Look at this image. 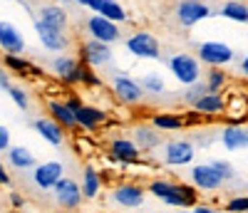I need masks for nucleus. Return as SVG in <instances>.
Segmentation results:
<instances>
[{
  "mask_svg": "<svg viewBox=\"0 0 248 213\" xmlns=\"http://www.w3.org/2000/svg\"><path fill=\"white\" fill-rule=\"evenodd\" d=\"M147 191L152 196H156L159 201H164L167 206L179 208H194L199 203V194L201 191L196 186H189L184 181H169V179H154L149 181Z\"/></svg>",
  "mask_w": 248,
  "mask_h": 213,
  "instance_id": "nucleus-1",
  "label": "nucleus"
},
{
  "mask_svg": "<svg viewBox=\"0 0 248 213\" xmlns=\"http://www.w3.org/2000/svg\"><path fill=\"white\" fill-rule=\"evenodd\" d=\"M167 67L176 77V82L184 84V87H191V84L201 82V62H199V57H194L189 52L171 55L169 62H167Z\"/></svg>",
  "mask_w": 248,
  "mask_h": 213,
  "instance_id": "nucleus-2",
  "label": "nucleus"
},
{
  "mask_svg": "<svg viewBox=\"0 0 248 213\" xmlns=\"http://www.w3.org/2000/svg\"><path fill=\"white\" fill-rule=\"evenodd\" d=\"M124 47H127L129 55L139 57V60H159L161 57V45L159 40L147 32V30H137L132 32L127 40H124Z\"/></svg>",
  "mask_w": 248,
  "mask_h": 213,
  "instance_id": "nucleus-3",
  "label": "nucleus"
},
{
  "mask_svg": "<svg viewBox=\"0 0 248 213\" xmlns=\"http://www.w3.org/2000/svg\"><path fill=\"white\" fill-rule=\"evenodd\" d=\"M236 60V52L231 45H226L221 40H206L199 45V62L209 67H223Z\"/></svg>",
  "mask_w": 248,
  "mask_h": 213,
  "instance_id": "nucleus-4",
  "label": "nucleus"
},
{
  "mask_svg": "<svg viewBox=\"0 0 248 213\" xmlns=\"http://www.w3.org/2000/svg\"><path fill=\"white\" fill-rule=\"evenodd\" d=\"M196 156V146L189 139H171L167 144H161V159L167 166L181 168V166H189Z\"/></svg>",
  "mask_w": 248,
  "mask_h": 213,
  "instance_id": "nucleus-5",
  "label": "nucleus"
},
{
  "mask_svg": "<svg viewBox=\"0 0 248 213\" xmlns=\"http://www.w3.org/2000/svg\"><path fill=\"white\" fill-rule=\"evenodd\" d=\"M35 32L40 37V45H43L47 52H55V55H65V50L70 47V37L65 30H60L45 20H35Z\"/></svg>",
  "mask_w": 248,
  "mask_h": 213,
  "instance_id": "nucleus-6",
  "label": "nucleus"
},
{
  "mask_svg": "<svg viewBox=\"0 0 248 213\" xmlns=\"http://www.w3.org/2000/svg\"><path fill=\"white\" fill-rule=\"evenodd\" d=\"M174 15L179 20V25L189 30V28L199 25L201 20L209 17L211 8H209V3H203V0H179L176 8H174Z\"/></svg>",
  "mask_w": 248,
  "mask_h": 213,
  "instance_id": "nucleus-7",
  "label": "nucleus"
},
{
  "mask_svg": "<svg viewBox=\"0 0 248 213\" xmlns=\"http://www.w3.org/2000/svg\"><path fill=\"white\" fill-rule=\"evenodd\" d=\"M62 179H65V164L62 161H45L32 168V183L40 191H52Z\"/></svg>",
  "mask_w": 248,
  "mask_h": 213,
  "instance_id": "nucleus-8",
  "label": "nucleus"
},
{
  "mask_svg": "<svg viewBox=\"0 0 248 213\" xmlns=\"http://www.w3.org/2000/svg\"><path fill=\"white\" fill-rule=\"evenodd\" d=\"M50 67H52V75H55L60 82H65L67 87L82 84V62H77L75 57H70V55H57V57L50 62Z\"/></svg>",
  "mask_w": 248,
  "mask_h": 213,
  "instance_id": "nucleus-9",
  "label": "nucleus"
},
{
  "mask_svg": "<svg viewBox=\"0 0 248 213\" xmlns=\"http://www.w3.org/2000/svg\"><path fill=\"white\" fill-rule=\"evenodd\" d=\"M52 194H55V201L60 208H65V211H75L82 206V201H85V194H82V186L75 181V179H62L55 188H52Z\"/></svg>",
  "mask_w": 248,
  "mask_h": 213,
  "instance_id": "nucleus-10",
  "label": "nucleus"
},
{
  "mask_svg": "<svg viewBox=\"0 0 248 213\" xmlns=\"http://www.w3.org/2000/svg\"><path fill=\"white\" fill-rule=\"evenodd\" d=\"M112 92H114V97L122 102V104H139L141 102V97H144V87L134 79V77H129V75H114V79H112Z\"/></svg>",
  "mask_w": 248,
  "mask_h": 213,
  "instance_id": "nucleus-11",
  "label": "nucleus"
},
{
  "mask_svg": "<svg viewBox=\"0 0 248 213\" xmlns=\"http://www.w3.org/2000/svg\"><path fill=\"white\" fill-rule=\"evenodd\" d=\"M114 57L112 52V45H107V42H99V40H87V42H82V47H79V60L82 62H87V65L92 67H105L109 65Z\"/></svg>",
  "mask_w": 248,
  "mask_h": 213,
  "instance_id": "nucleus-12",
  "label": "nucleus"
},
{
  "mask_svg": "<svg viewBox=\"0 0 248 213\" xmlns=\"http://www.w3.org/2000/svg\"><path fill=\"white\" fill-rule=\"evenodd\" d=\"M189 176H191V183L199 191H203V194H214V191L223 188V179L218 176V171L211 164H196V166H191Z\"/></svg>",
  "mask_w": 248,
  "mask_h": 213,
  "instance_id": "nucleus-13",
  "label": "nucleus"
},
{
  "mask_svg": "<svg viewBox=\"0 0 248 213\" xmlns=\"http://www.w3.org/2000/svg\"><path fill=\"white\" fill-rule=\"evenodd\" d=\"M144 198H147V186L119 183L112 188V203H117L122 208H139V206H144Z\"/></svg>",
  "mask_w": 248,
  "mask_h": 213,
  "instance_id": "nucleus-14",
  "label": "nucleus"
},
{
  "mask_svg": "<svg viewBox=\"0 0 248 213\" xmlns=\"http://www.w3.org/2000/svg\"><path fill=\"white\" fill-rule=\"evenodd\" d=\"M109 154H112V161L122 164V166H134L141 161V152L139 146L134 144V139H127V137H117L109 141Z\"/></svg>",
  "mask_w": 248,
  "mask_h": 213,
  "instance_id": "nucleus-15",
  "label": "nucleus"
},
{
  "mask_svg": "<svg viewBox=\"0 0 248 213\" xmlns=\"http://www.w3.org/2000/svg\"><path fill=\"white\" fill-rule=\"evenodd\" d=\"M87 32L92 40H99V42H107V45H114V42H119L122 37V30L117 23H112V20L107 17H102V15H92L87 20Z\"/></svg>",
  "mask_w": 248,
  "mask_h": 213,
  "instance_id": "nucleus-16",
  "label": "nucleus"
},
{
  "mask_svg": "<svg viewBox=\"0 0 248 213\" xmlns=\"http://www.w3.org/2000/svg\"><path fill=\"white\" fill-rule=\"evenodd\" d=\"M25 37L13 23L8 20H0V50L5 55H23L25 52Z\"/></svg>",
  "mask_w": 248,
  "mask_h": 213,
  "instance_id": "nucleus-17",
  "label": "nucleus"
},
{
  "mask_svg": "<svg viewBox=\"0 0 248 213\" xmlns=\"http://www.w3.org/2000/svg\"><path fill=\"white\" fill-rule=\"evenodd\" d=\"M223 149H229V152H241V149H248V132H246V126L243 124H226L221 134H218Z\"/></svg>",
  "mask_w": 248,
  "mask_h": 213,
  "instance_id": "nucleus-18",
  "label": "nucleus"
},
{
  "mask_svg": "<svg viewBox=\"0 0 248 213\" xmlns=\"http://www.w3.org/2000/svg\"><path fill=\"white\" fill-rule=\"evenodd\" d=\"M132 139L139 146L141 154H152V152H156V146H161L159 129H156V126H152V124H137L134 132H132Z\"/></svg>",
  "mask_w": 248,
  "mask_h": 213,
  "instance_id": "nucleus-19",
  "label": "nucleus"
},
{
  "mask_svg": "<svg viewBox=\"0 0 248 213\" xmlns=\"http://www.w3.org/2000/svg\"><path fill=\"white\" fill-rule=\"evenodd\" d=\"M75 119H77V126H82V129H87V132H94L102 124H107V112L99 109V106L82 104L75 112Z\"/></svg>",
  "mask_w": 248,
  "mask_h": 213,
  "instance_id": "nucleus-20",
  "label": "nucleus"
},
{
  "mask_svg": "<svg viewBox=\"0 0 248 213\" xmlns=\"http://www.w3.org/2000/svg\"><path fill=\"white\" fill-rule=\"evenodd\" d=\"M32 126H35V132L52 146H62V141H65V129H62L52 117H37L32 122Z\"/></svg>",
  "mask_w": 248,
  "mask_h": 213,
  "instance_id": "nucleus-21",
  "label": "nucleus"
},
{
  "mask_svg": "<svg viewBox=\"0 0 248 213\" xmlns=\"http://www.w3.org/2000/svg\"><path fill=\"white\" fill-rule=\"evenodd\" d=\"M226 106H229V99H226L223 94H214V92H209V94H203V97L191 106V109L199 112L201 117H218V114L226 112Z\"/></svg>",
  "mask_w": 248,
  "mask_h": 213,
  "instance_id": "nucleus-22",
  "label": "nucleus"
},
{
  "mask_svg": "<svg viewBox=\"0 0 248 213\" xmlns=\"http://www.w3.org/2000/svg\"><path fill=\"white\" fill-rule=\"evenodd\" d=\"M47 114L62 126V129H75L77 126V119H75V112L70 109V104L65 99H50L47 102Z\"/></svg>",
  "mask_w": 248,
  "mask_h": 213,
  "instance_id": "nucleus-23",
  "label": "nucleus"
},
{
  "mask_svg": "<svg viewBox=\"0 0 248 213\" xmlns=\"http://www.w3.org/2000/svg\"><path fill=\"white\" fill-rule=\"evenodd\" d=\"M8 164L13 166V168H17V171H30V168H35L37 166V159H35V154L30 152L28 146H10L8 149Z\"/></svg>",
  "mask_w": 248,
  "mask_h": 213,
  "instance_id": "nucleus-24",
  "label": "nucleus"
},
{
  "mask_svg": "<svg viewBox=\"0 0 248 213\" xmlns=\"http://www.w3.org/2000/svg\"><path fill=\"white\" fill-rule=\"evenodd\" d=\"M82 194H85V198H97L99 188H102V174L97 171V168L92 164H87L85 168H82Z\"/></svg>",
  "mask_w": 248,
  "mask_h": 213,
  "instance_id": "nucleus-25",
  "label": "nucleus"
},
{
  "mask_svg": "<svg viewBox=\"0 0 248 213\" xmlns=\"http://www.w3.org/2000/svg\"><path fill=\"white\" fill-rule=\"evenodd\" d=\"M152 126H156L159 132H179V129H186V122L181 114H174V112H156L152 117Z\"/></svg>",
  "mask_w": 248,
  "mask_h": 213,
  "instance_id": "nucleus-26",
  "label": "nucleus"
},
{
  "mask_svg": "<svg viewBox=\"0 0 248 213\" xmlns=\"http://www.w3.org/2000/svg\"><path fill=\"white\" fill-rule=\"evenodd\" d=\"M221 15L226 20H233V23L246 25L248 23V3H243V0H229V3L221 5Z\"/></svg>",
  "mask_w": 248,
  "mask_h": 213,
  "instance_id": "nucleus-27",
  "label": "nucleus"
},
{
  "mask_svg": "<svg viewBox=\"0 0 248 213\" xmlns=\"http://www.w3.org/2000/svg\"><path fill=\"white\" fill-rule=\"evenodd\" d=\"M40 20H45V23H50L60 30H67V13L60 5H43L40 8Z\"/></svg>",
  "mask_w": 248,
  "mask_h": 213,
  "instance_id": "nucleus-28",
  "label": "nucleus"
},
{
  "mask_svg": "<svg viewBox=\"0 0 248 213\" xmlns=\"http://www.w3.org/2000/svg\"><path fill=\"white\" fill-rule=\"evenodd\" d=\"M97 15L112 20V23H117V25L127 23V10H124V5L119 3V0H102V8H99Z\"/></svg>",
  "mask_w": 248,
  "mask_h": 213,
  "instance_id": "nucleus-29",
  "label": "nucleus"
},
{
  "mask_svg": "<svg viewBox=\"0 0 248 213\" xmlns=\"http://www.w3.org/2000/svg\"><path fill=\"white\" fill-rule=\"evenodd\" d=\"M3 67H5L8 72L20 75V77H28L30 70H32V62H28L23 55H5V57H3Z\"/></svg>",
  "mask_w": 248,
  "mask_h": 213,
  "instance_id": "nucleus-30",
  "label": "nucleus"
},
{
  "mask_svg": "<svg viewBox=\"0 0 248 213\" xmlns=\"http://www.w3.org/2000/svg\"><path fill=\"white\" fill-rule=\"evenodd\" d=\"M226 82H229V75L223 72V67H211L209 75H206V87L214 94H221L226 90Z\"/></svg>",
  "mask_w": 248,
  "mask_h": 213,
  "instance_id": "nucleus-31",
  "label": "nucleus"
},
{
  "mask_svg": "<svg viewBox=\"0 0 248 213\" xmlns=\"http://www.w3.org/2000/svg\"><path fill=\"white\" fill-rule=\"evenodd\" d=\"M139 84L144 87V92H149V94H164V92H167V82H164V77L156 75V72L144 75L139 79Z\"/></svg>",
  "mask_w": 248,
  "mask_h": 213,
  "instance_id": "nucleus-32",
  "label": "nucleus"
},
{
  "mask_svg": "<svg viewBox=\"0 0 248 213\" xmlns=\"http://www.w3.org/2000/svg\"><path fill=\"white\" fill-rule=\"evenodd\" d=\"M203 94H209V87H206V82H196V84H191V87H186L181 97H184V102L189 104V106H194Z\"/></svg>",
  "mask_w": 248,
  "mask_h": 213,
  "instance_id": "nucleus-33",
  "label": "nucleus"
},
{
  "mask_svg": "<svg viewBox=\"0 0 248 213\" xmlns=\"http://www.w3.org/2000/svg\"><path fill=\"white\" fill-rule=\"evenodd\" d=\"M8 94H10V99L15 102V106H20L23 112H28V109H30V97H28V92H25L23 87H20V84H10Z\"/></svg>",
  "mask_w": 248,
  "mask_h": 213,
  "instance_id": "nucleus-34",
  "label": "nucleus"
},
{
  "mask_svg": "<svg viewBox=\"0 0 248 213\" xmlns=\"http://www.w3.org/2000/svg\"><path fill=\"white\" fill-rule=\"evenodd\" d=\"M211 166H214L216 171H218V176L223 179V183H226V181H233V179H236V168H233V166H231L229 161H223V159H214V161H211Z\"/></svg>",
  "mask_w": 248,
  "mask_h": 213,
  "instance_id": "nucleus-35",
  "label": "nucleus"
},
{
  "mask_svg": "<svg viewBox=\"0 0 248 213\" xmlns=\"http://www.w3.org/2000/svg\"><path fill=\"white\" fill-rule=\"evenodd\" d=\"M82 84H85V87H102V79L94 75V67L87 65V62H82Z\"/></svg>",
  "mask_w": 248,
  "mask_h": 213,
  "instance_id": "nucleus-36",
  "label": "nucleus"
},
{
  "mask_svg": "<svg viewBox=\"0 0 248 213\" xmlns=\"http://www.w3.org/2000/svg\"><path fill=\"white\" fill-rule=\"evenodd\" d=\"M226 213H248V196H233L223 208Z\"/></svg>",
  "mask_w": 248,
  "mask_h": 213,
  "instance_id": "nucleus-37",
  "label": "nucleus"
},
{
  "mask_svg": "<svg viewBox=\"0 0 248 213\" xmlns=\"http://www.w3.org/2000/svg\"><path fill=\"white\" fill-rule=\"evenodd\" d=\"M10 149V132H8V126L0 124V152H8Z\"/></svg>",
  "mask_w": 248,
  "mask_h": 213,
  "instance_id": "nucleus-38",
  "label": "nucleus"
},
{
  "mask_svg": "<svg viewBox=\"0 0 248 213\" xmlns=\"http://www.w3.org/2000/svg\"><path fill=\"white\" fill-rule=\"evenodd\" d=\"M8 201H10V206H13V208H23V206H25V198L20 196L17 191H13V194H10V198H8Z\"/></svg>",
  "mask_w": 248,
  "mask_h": 213,
  "instance_id": "nucleus-39",
  "label": "nucleus"
},
{
  "mask_svg": "<svg viewBox=\"0 0 248 213\" xmlns=\"http://www.w3.org/2000/svg\"><path fill=\"white\" fill-rule=\"evenodd\" d=\"M0 90H10V77H8V70L5 67H0Z\"/></svg>",
  "mask_w": 248,
  "mask_h": 213,
  "instance_id": "nucleus-40",
  "label": "nucleus"
},
{
  "mask_svg": "<svg viewBox=\"0 0 248 213\" xmlns=\"http://www.w3.org/2000/svg\"><path fill=\"white\" fill-rule=\"evenodd\" d=\"M191 213H226V211H216V208H211V206H201V203H196V206L191 208Z\"/></svg>",
  "mask_w": 248,
  "mask_h": 213,
  "instance_id": "nucleus-41",
  "label": "nucleus"
},
{
  "mask_svg": "<svg viewBox=\"0 0 248 213\" xmlns=\"http://www.w3.org/2000/svg\"><path fill=\"white\" fill-rule=\"evenodd\" d=\"M0 186H10V176H8V168L0 164Z\"/></svg>",
  "mask_w": 248,
  "mask_h": 213,
  "instance_id": "nucleus-42",
  "label": "nucleus"
},
{
  "mask_svg": "<svg viewBox=\"0 0 248 213\" xmlns=\"http://www.w3.org/2000/svg\"><path fill=\"white\" fill-rule=\"evenodd\" d=\"M238 72H241V77H246V79H248V55L238 62Z\"/></svg>",
  "mask_w": 248,
  "mask_h": 213,
  "instance_id": "nucleus-43",
  "label": "nucleus"
},
{
  "mask_svg": "<svg viewBox=\"0 0 248 213\" xmlns=\"http://www.w3.org/2000/svg\"><path fill=\"white\" fill-rule=\"evenodd\" d=\"M87 8H90L92 13H99V8H102V0H87Z\"/></svg>",
  "mask_w": 248,
  "mask_h": 213,
  "instance_id": "nucleus-44",
  "label": "nucleus"
},
{
  "mask_svg": "<svg viewBox=\"0 0 248 213\" xmlns=\"http://www.w3.org/2000/svg\"><path fill=\"white\" fill-rule=\"evenodd\" d=\"M30 75H32V77H43L45 72H43V67H37V65H32V70H30Z\"/></svg>",
  "mask_w": 248,
  "mask_h": 213,
  "instance_id": "nucleus-45",
  "label": "nucleus"
},
{
  "mask_svg": "<svg viewBox=\"0 0 248 213\" xmlns=\"http://www.w3.org/2000/svg\"><path fill=\"white\" fill-rule=\"evenodd\" d=\"M77 5H82V8H87V0H75Z\"/></svg>",
  "mask_w": 248,
  "mask_h": 213,
  "instance_id": "nucleus-46",
  "label": "nucleus"
},
{
  "mask_svg": "<svg viewBox=\"0 0 248 213\" xmlns=\"http://www.w3.org/2000/svg\"><path fill=\"white\" fill-rule=\"evenodd\" d=\"M176 213H191V208H179Z\"/></svg>",
  "mask_w": 248,
  "mask_h": 213,
  "instance_id": "nucleus-47",
  "label": "nucleus"
},
{
  "mask_svg": "<svg viewBox=\"0 0 248 213\" xmlns=\"http://www.w3.org/2000/svg\"><path fill=\"white\" fill-rule=\"evenodd\" d=\"M246 132H248V124H246Z\"/></svg>",
  "mask_w": 248,
  "mask_h": 213,
  "instance_id": "nucleus-48",
  "label": "nucleus"
},
{
  "mask_svg": "<svg viewBox=\"0 0 248 213\" xmlns=\"http://www.w3.org/2000/svg\"><path fill=\"white\" fill-rule=\"evenodd\" d=\"M15 3H20V0H15Z\"/></svg>",
  "mask_w": 248,
  "mask_h": 213,
  "instance_id": "nucleus-49",
  "label": "nucleus"
},
{
  "mask_svg": "<svg viewBox=\"0 0 248 213\" xmlns=\"http://www.w3.org/2000/svg\"><path fill=\"white\" fill-rule=\"evenodd\" d=\"M243 3H248V0H243Z\"/></svg>",
  "mask_w": 248,
  "mask_h": 213,
  "instance_id": "nucleus-50",
  "label": "nucleus"
}]
</instances>
